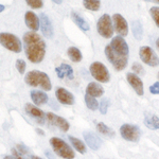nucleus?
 I'll use <instances>...</instances> for the list:
<instances>
[{
    "instance_id": "nucleus-37",
    "label": "nucleus",
    "mask_w": 159,
    "mask_h": 159,
    "mask_svg": "<svg viewBox=\"0 0 159 159\" xmlns=\"http://www.w3.org/2000/svg\"><path fill=\"white\" fill-rule=\"evenodd\" d=\"M45 155L47 156V157L49 158V159H55V157H54V156H53L52 154L50 153V151H48V150H47V151H46V152H45Z\"/></svg>"
},
{
    "instance_id": "nucleus-8",
    "label": "nucleus",
    "mask_w": 159,
    "mask_h": 159,
    "mask_svg": "<svg viewBox=\"0 0 159 159\" xmlns=\"http://www.w3.org/2000/svg\"><path fill=\"white\" fill-rule=\"evenodd\" d=\"M120 134H121V137L123 139L130 141V142H137L140 139L141 129L137 125L125 123L120 127Z\"/></svg>"
},
{
    "instance_id": "nucleus-14",
    "label": "nucleus",
    "mask_w": 159,
    "mask_h": 159,
    "mask_svg": "<svg viewBox=\"0 0 159 159\" xmlns=\"http://www.w3.org/2000/svg\"><path fill=\"white\" fill-rule=\"evenodd\" d=\"M126 79H127L129 84L132 86V88L136 91V93H137L138 96H143V93H144V88H143V83L139 76L136 73L129 72L126 74Z\"/></svg>"
},
{
    "instance_id": "nucleus-33",
    "label": "nucleus",
    "mask_w": 159,
    "mask_h": 159,
    "mask_svg": "<svg viewBox=\"0 0 159 159\" xmlns=\"http://www.w3.org/2000/svg\"><path fill=\"white\" fill-rule=\"evenodd\" d=\"M28 6H30L32 9H40L43 6V0H25Z\"/></svg>"
},
{
    "instance_id": "nucleus-26",
    "label": "nucleus",
    "mask_w": 159,
    "mask_h": 159,
    "mask_svg": "<svg viewBox=\"0 0 159 159\" xmlns=\"http://www.w3.org/2000/svg\"><path fill=\"white\" fill-rule=\"evenodd\" d=\"M132 30H133V34L136 39L141 40L143 36V29H142V25L140 24L138 20H135L132 24Z\"/></svg>"
},
{
    "instance_id": "nucleus-6",
    "label": "nucleus",
    "mask_w": 159,
    "mask_h": 159,
    "mask_svg": "<svg viewBox=\"0 0 159 159\" xmlns=\"http://www.w3.org/2000/svg\"><path fill=\"white\" fill-rule=\"evenodd\" d=\"M97 30L104 38H110L114 34V22L108 14L102 15L97 22Z\"/></svg>"
},
{
    "instance_id": "nucleus-18",
    "label": "nucleus",
    "mask_w": 159,
    "mask_h": 159,
    "mask_svg": "<svg viewBox=\"0 0 159 159\" xmlns=\"http://www.w3.org/2000/svg\"><path fill=\"white\" fill-rule=\"evenodd\" d=\"M25 22L27 27L32 31H38L40 28V19L37 17V15L34 12L28 11L25 15Z\"/></svg>"
},
{
    "instance_id": "nucleus-28",
    "label": "nucleus",
    "mask_w": 159,
    "mask_h": 159,
    "mask_svg": "<svg viewBox=\"0 0 159 159\" xmlns=\"http://www.w3.org/2000/svg\"><path fill=\"white\" fill-rule=\"evenodd\" d=\"M84 99H85V104H86L87 108H89L90 110H93L94 111V110H97L100 107V104L93 97L89 96V94H85V98Z\"/></svg>"
},
{
    "instance_id": "nucleus-11",
    "label": "nucleus",
    "mask_w": 159,
    "mask_h": 159,
    "mask_svg": "<svg viewBox=\"0 0 159 159\" xmlns=\"http://www.w3.org/2000/svg\"><path fill=\"white\" fill-rule=\"evenodd\" d=\"M112 22L115 25V31L120 35V36L124 37L129 34V24H127L126 19L122 16L121 14H114L112 16Z\"/></svg>"
},
{
    "instance_id": "nucleus-34",
    "label": "nucleus",
    "mask_w": 159,
    "mask_h": 159,
    "mask_svg": "<svg viewBox=\"0 0 159 159\" xmlns=\"http://www.w3.org/2000/svg\"><path fill=\"white\" fill-rule=\"evenodd\" d=\"M25 67H27V64H25V61L24 60L19 58V60L16 61V68H17V70H18V72L20 74H24L25 73Z\"/></svg>"
},
{
    "instance_id": "nucleus-43",
    "label": "nucleus",
    "mask_w": 159,
    "mask_h": 159,
    "mask_svg": "<svg viewBox=\"0 0 159 159\" xmlns=\"http://www.w3.org/2000/svg\"><path fill=\"white\" fill-rule=\"evenodd\" d=\"M147 1H152V2H156V3L159 4V0H147Z\"/></svg>"
},
{
    "instance_id": "nucleus-24",
    "label": "nucleus",
    "mask_w": 159,
    "mask_h": 159,
    "mask_svg": "<svg viewBox=\"0 0 159 159\" xmlns=\"http://www.w3.org/2000/svg\"><path fill=\"white\" fill-rule=\"evenodd\" d=\"M68 139L71 142V144H72V147L74 148V150L78 151L79 153L85 154L87 152L86 145L83 141H81L80 139H78V138L73 137V136H68Z\"/></svg>"
},
{
    "instance_id": "nucleus-30",
    "label": "nucleus",
    "mask_w": 159,
    "mask_h": 159,
    "mask_svg": "<svg viewBox=\"0 0 159 159\" xmlns=\"http://www.w3.org/2000/svg\"><path fill=\"white\" fill-rule=\"evenodd\" d=\"M150 14L152 16L153 20L155 21L156 25L159 28V7H153L150 10Z\"/></svg>"
},
{
    "instance_id": "nucleus-41",
    "label": "nucleus",
    "mask_w": 159,
    "mask_h": 159,
    "mask_svg": "<svg viewBox=\"0 0 159 159\" xmlns=\"http://www.w3.org/2000/svg\"><path fill=\"white\" fill-rule=\"evenodd\" d=\"M30 158H31V159H43L42 157H38V156H35V155H32Z\"/></svg>"
},
{
    "instance_id": "nucleus-1",
    "label": "nucleus",
    "mask_w": 159,
    "mask_h": 159,
    "mask_svg": "<svg viewBox=\"0 0 159 159\" xmlns=\"http://www.w3.org/2000/svg\"><path fill=\"white\" fill-rule=\"evenodd\" d=\"M25 52L31 63H40L46 54V43L40 35L35 32H27L24 35Z\"/></svg>"
},
{
    "instance_id": "nucleus-21",
    "label": "nucleus",
    "mask_w": 159,
    "mask_h": 159,
    "mask_svg": "<svg viewBox=\"0 0 159 159\" xmlns=\"http://www.w3.org/2000/svg\"><path fill=\"white\" fill-rule=\"evenodd\" d=\"M30 94L33 103L36 105V106H40V105L46 104L48 102V99H49L46 92L39 90H32Z\"/></svg>"
},
{
    "instance_id": "nucleus-42",
    "label": "nucleus",
    "mask_w": 159,
    "mask_h": 159,
    "mask_svg": "<svg viewBox=\"0 0 159 159\" xmlns=\"http://www.w3.org/2000/svg\"><path fill=\"white\" fill-rule=\"evenodd\" d=\"M156 47H157V49L159 50V37L157 38V40H156Z\"/></svg>"
},
{
    "instance_id": "nucleus-39",
    "label": "nucleus",
    "mask_w": 159,
    "mask_h": 159,
    "mask_svg": "<svg viewBox=\"0 0 159 159\" xmlns=\"http://www.w3.org/2000/svg\"><path fill=\"white\" fill-rule=\"evenodd\" d=\"M36 132H37L38 134H39L40 136H43V135H45V133H43V130H42L40 129H36Z\"/></svg>"
},
{
    "instance_id": "nucleus-19",
    "label": "nucleus",
    "mask_w": 159,
    "mask_h": 159,
    "mask_svg": "<svg viewBox=\"0 0 159 159\" xmlns=\"http://www.w3.org/2000/svg\"><path fill=\"white\" fill-rule=\"evenodd\" d=\"M104 93V88L97 82H90L86 87V94L93 97V98H99L102 97Z\"/></svg>"
},
{
    "instance_id": "nucleus-12",
    "label": "nucleus",
    "mask_w": 159,
    "mask_h": 159,
    "mask_svg": "<svg viewBox=\"0 0 159 159\" xmlns=\"http://www.w3.org/2000/svg\"><path fill=\"white\" fill-rule=\"evenodd\" d=\"M25 112H27L29 116L32 117L37 123H39V124H43V123H45L46 117L47 116H46L45 112H43L42 109L38 108L36 105L27 103L25 105Z\"/></svg>"
},
{
    "instance_id": "nucleus-3",
    "label": "nucleus",
    "mask_w": 159,
    "mask_h": 159,
    "mask_svg": "<svg viewBox=\"0 0 159 159\" xmlns=\"http://www.w3.org/2000/svg\"><path fill=\"white\" fill-rule=\"evenodd\" d=\"M50 144L53 151L57 154L60 157L64 159H74L75 154L74 151L70 148L68 143H66L63 139L58 137H52L50 139Z\"/></svg>"
},
{
    "instance_id": "nucleus-4",
    "label": "nucleus",
    "mask_w": 159,
    "mask_h": 159,
    "mask_svg": "<svg viewBox=\"0 0 159 159\" xmlns=\"http://www.w3.org/2000/svg\"><path fill=\"white\" fill-rule=\"evenodd\" d=\"M0 43H1L2 47L15 53H19L22 50V45L20 39L16 35L11 34V33L2 32L0 34Z\"/></svg>"
},
{
    "instance_id": "nucleus-22",
    "label": "nucleus",
    "mask_w": 159,
    "mask_h": 159,
    "mask_svg": "<svg viewBox=\"0 0 159 159\" xmlns=\"http://www.w3.org/2000/svg\"><path fill=\"white\" fill-rule=\"evenodd\" d=\"M144 124L148 129H150L152 130L159 129V117L153 114H145Z\"/></svg>"
},
{
    "instance_id": "nucleus-31",
    "label": "nucleus",
    "mask_w": 159,
    "mask_h": 159,
    "mask_svg": "<svg viewBox=\"0 0 159 159\" xmlns=\"http://www.w3.org/2000/svg\"><path fill=\"white\" fill-rule=\"evenodd\" d=\"M132 69H133V71H134L136 74L144 75V73H145V70H144V68L142 67V65H141V64H139V63H137V61H135V63L133 64Z\"/></svg>"
},
{
    "instance_id": "nucleus-40",
    "label": "nucleus",
    "mask_w": 159,
    "mask_h": 159,
    "mask_svg": "<svg viewBox=\"0 0 159 159\" xmlns=\"http://www.w3.org/2000/svg\"><path fill=\"white\" fill-rule=\"evenodd\" d=\"M54 3H56V4H61V2H63V0H52Z\"/></svg>"
},
{
    "instance_id": "nucleus-13",
    "label": "nucleus",
    "mask_w": 159,
    "mask_h": 159,
    "mask_svg": "<svg viewBox=\"0 0 159 159\" xmlns=\"http://www.w3.org/2000/svg\"><path fill=\"white\" fill-rule=\"evenodd\" d=\"M47 120L51 123L52 125L58 127L61 132H68L69 129H70V125H69V122L66 119L61 118L57 115L53 114V112H47Z\"/></svg>"
},
{
    "instance_id": "nucleus-2",
    "label": "nucleus",
    "mask_w": 159,
    "mask_h": 159,
    "mask_svg": "<svg viewBox=\"0 0 159 159\" xmlns=\"http://www.w3.org/2000/svg\"><path fill=\"white\" fill-rule=\"evenodd\" d=\"M25 82L27 85L32 87H42L43 90L50 91L52 89V84H51L50 78L47 73L38 70L29 71L25 76Z\"/></svg>"
},
{
    "instance_id": "nucleus-9",
    "label": "nucleus",
    "mask_w": 159,
    "mask_h": 159,
    "mask_svg": "<svg viewBox=\"0 0 159 159\" xmlns=\"http://www.w3.org/2000/svg\"><path fill=\"white\" fill-rule=\"evenodd\" d=\"M139 55L141 61L151 67L159 66V57L152 48L148 46H142L139 49Z\"/></svg>"
},
{
    "instance_id": "nucleus-29",
    "label": "nucleus",
    "mask_w": 159,
    "mask_h": 159,
    "mask_svg": "<svg viewBox=\"0 0 159 159\" xmlns=\"http://www.w3.org/2000/svg\"><path fill=\"white\" fill-rule=\"evenodd\" d=\"M83 4L87 10L90 11H99L100 6H101V1L100 0H83Z\"/></svg>"
},
{
    "instance_id": "nucleus-17",
    "label": "nucleus",
    "mask_w": 159,
    "mask_h": 159,
    "mask_svg": "<svg viewBox=\"0 0 159 159\" xmlns=\"http://www.w3.org/2000/svg\"><path fill=\"white\" fill-rule=\"evenodd\" d=\"M83 137L85 139V142L87 143L89 148L93 151H98L102 145V140L97 136L96 134L91 132H84Z\"/></svg>"
},
{
    "instance_id": "nucleus-10",
    "label": "nucleus",
    "mask_w": 159,
    "mask_h": 159,
    "mask_svg": "<svg viewBox=\"0 0 159 159\" xmlns=\"http://www.w3.org/2000/svg\"><path fill=\"white\" fill-rule=\"evenodd\" d=\"M109 45L118 55L123 56V57H129V45H127V43L125 42L122 36H120V35L115 36L111 39V43Z\"/></svg>"
},
{
    "instance_id": "nucleus-16",
    "label": "nucleus",
    "mask_w": 159,
    "mask_h": 159,
    "mask_svg": "<svg viewBox=\"0 0 159 159\" xmlns=\"http://www.w3.org/2000/svg\"><path fill=\"white\" fill-rule=\"evenodd\" d=\"M39 19H40V29H42L43 35L47 38H51L53 36V27L49 17L45 13H42V14H39Z\"/></svg>"
},
{
    "instance_id": "nucleus-23",
    "label": "nucleus",
    "mask_w": 159,
    "mask_h": 159,
    "mask_svg": "<svg viewBox=\"0 0 159 159\" xmlns=\"http://www.w3.org/2000/svg\"><path fill=\"white\" fill-rule=\"evenodd\" d=\"M71 18H72V20L74 21V24L78 25L82 31H84V32H87V31H89V29H90V27L87 24L86 20L84 19L83 17L80 16L79 14H76L75 12L71 13Z\"/></svg>"
},
{
    "instance_id": "nucleus-32",
    "label": "nucleus",
    "mask_w": 159,
    "mask_h": 159,
    "mask_svg": "<svg viewBox=\"0 0 159 159\" xmlns=\"http://www.w3.org/2000/svg\"><path fill=\"white\" fill-rule=\"evenodd\" d=\"M108 107H109V100L103 99L101 103H100V107H99L100 112H101L102 115H106L107 110H108Z\"/></svg>"
},
{
    "instance_id": "nucleus-5",
    "label": "nucleus",
    "mask_w": 159,
    "mask_h": 159,
    "mask_svg": "<svg viewBox=\"0 0 159 159\" xmlns=\"http://www.w3.org/2000/svg\"><path fill=\"white\" fill-rule=\"evenodd\" d=\"M105 55H106L107 60L109 61V63L114 66V68L117 71H122L126 68L127 66V61H129V57H123V56L118 55L112 48L110 47V45H107L105 47Z\"/></svg>"
},
{
    "instance_id": "nucleus-7",
    "label": "nucleus",
    "mask_w": 159,
    "mask_h": 159,
    "mask_svg": "<svg viewBox=\"0 0 159 159\" xmlns=\"http://www.w3.org/2000/svg\"><path fill=\"white\" fill-rule=\"evenodd\" d=\"M90 73L94 79L100 83H108L110 80V74L106 66L101 61H94L90 65Z\"/></svg>"
},
{
    "instance_id": "nucleus-20",
    "label": "nucleus",
    "mask_w": 159,
    "mask_h": 159,
    "mask_svg": "<svg viewBox=\"0 0 159 159\" xmlns=\"http://www.w3.org/2000/svg\"><path fill=\"white\" fill-rule=\"evenodd\" d=\"M55 72L57 73V76L60 79L68 78L69 80H73V69L68 64H61V66L55 68Z\"/></svg>"
},
{
    "instance_id": "nucleus-27",
    "label": "nucleus",
    "mask_w": 159,
    "mask_h": 159,
    "mask_svg": "<svg viewBox=\"0 0 159 159\" xmlns=\"http://www.w3.org/2000/svg\"><path fill=\"white\" fill-rule=\"evenodd\" d=\"M97 129H98L99 133H101V134L107 136V137H109V138H111L115 136L114 130L110 129V127L107 126V125L103 122H99L98 124H97Z\"/></svg>"
},
{
    "instance_id": "nucleus-38",
    "label": "nucleus",
    "mask_w": 159,
    "mask_h": 159,
    "mask_svg": "<svg viewBox=\"0 0 159 159\" xmlns=\"http://www.w3.org/2000/svg\"><path fill=\"white\" fill-rule=\"evenodd\" d=\"M3 159H16V158H15L13 155H12V156H11V155H7V156H4Z\"/></svg>"
},
{
    "instance_id": "nucleus-36",
    "label": "nucleus",
    "mask_w": 159,
    "mask_h": 159,
    "mask_svg": "<svg viewBox=\"0 0 159 159\" xmlns=\"http://www.w3.org/2000/svg\"><path fill=\"white\" fill-rule=\"evenodd\" d=\"M17 150H18L19 153H21L22 155H25V154L29 153V148L27 147H25L24 144H18L17 145Z\"/></svg>"
},
{
    "instance_id": "nucleus-15",
    "label": "nucleus",
    "mask_w": 159,
    "mask_h": 159,
    "mask_svg": "<svg viewBox=\"0 0 159 159\" xmlns=\"http://www.w3.org/2000/svg\"><path fill=\"white\" fill-rule=\"evenodd\" d=\"M55 94H56V99H57V101L60 102L61 104H64V105L74 104V96L70 91H68L67 89L60 87V88L56 89Z\"/></svg>"
},
{
    "instance_id": "nucleus-25",
    "label": "nucleus",
    "mask_w": 159,
    "mask_h": 159,
    "mask_svg": "<svg viewBox=\"0 0 159 159\" xmlns=\"http://www.w3.org/2000/svg\"><path fill=\"white\" fill-rule=\"evenodd\" d=\"M67 54L69 56V58L72 61H74V63H79V61H81L82 58H83V55H82L81 51L76 47H69L67 50Z\"/></svg>"
},
{
    "instance_id": "nucleus-35",
    "label": "nucleus",
    "mask_w": 159,
    "mask_h": 159,
    "mask_svg": "<svg viewBox=\"0 0 159 159\" xmlns=\"http://www.w3.org/2000/svg\"><path fill=\"white\" fill-rule=\"evenodd\" d=\"M150 92L152 94H159V83L156 82L152 86H150Z\"/></svg>"
},
{
    "instance_id": "nucleus-44",
    "label": "nucleus",
    "mask_w": 159,
    "mask_h": 159,
    "mask_svg": "<svg viewBox=\"0 0 159 159\" xmlns=\"http://www.w3.org/2000/svg\"><path fill=\"white\" fill-rule=\"evenodd\" d=\"M158 79H159V72H158Z\"/></svg>"
}]
</instances>
